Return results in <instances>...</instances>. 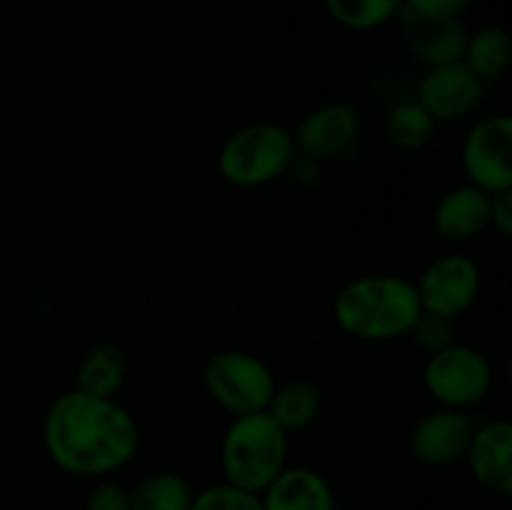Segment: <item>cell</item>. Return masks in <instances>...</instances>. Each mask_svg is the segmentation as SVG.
<instances>
[{
  "label": "cell",
  "mask_w": 512,
  "mask_h": 510,
  "mask_svg": "<svg viewBox=\"0 0 512 510\" xmlns=\"http://www.w3.org/2000/svg\"><path fill=\"white\" fill-rule=\"evenodd\" d=\"M43 445L60 470L103 478L125 468L140 448V430L125 405L73 388L50 403Z\"/></svg>",
  "instance_id": "obj_1"
},
{
  "label": "cell",
  "mask_w": 512,
  "mask_h": 510,
  "mask_svg": "<svg viewBox=\"0 0 512 510\" xmlns=\"http://www.w3.org/2000/svg\"><path fill=\"white\" fill-rule=\"evenodd\" d=\"M423 313L415 283L400 275H363L335 295V323L368 343L405 338Z\"/></svg>",
  "instance_id": "obj_2"
},
{
  "label": "cell",
  "mask_w": 512,
  "mask_h": 510,
  "mask_svg": "<svg viewBox=\"0 0 512 510\" xmlns=\"http://www.w3.org/2000/svg\"><path fill=\"white\" fill-rule=\"evenodd\" d=\"M288 438L268 410L235 415L220 443L225 483L263 493L288 465Z\"/></svg>",
  "instance_id": "obj_3"
},
{
  "label": "cell",
  "mask_w": 512,
  "mask_h": 510,
  "mask_svg": "<svg viewBox=\"0 0 512 510\" xmlns=\"http://www.w3.org/2000/svg\"><path fill=\"white\" fill-rule=\"evenodd\" d=\"M295 153L298 148L288 128L278 123H253L225 140L218 168L220 175L238 188H260L288 173Z\"/></svg>",
  "instance_id": "obj_4"
},
{
  "label": "cell",
  "mask_w": 512,
  "mask_h": 510,
  "mask_svg": "<svg viewBox=\"0 0 512 510\" xmlns=\"http://www.w3.org/2000/svg\"><path fill=\"white\" fill-rule=\"evenodd\" d=\"M203 383L210 400L235 415L258 413L273 398L275 375L270 365L248 350H220L203 368Z\"/></svg>",
  "instance_id": "obj_5"
},
{
  "label": "cell",
  "mask_w": 512,
  "mask_h": 510,
  "mask_svg": "<svg viewBox=\"0 0 512 510\" xmlns=\"http://www.w3.org/2000/svg\"><path fill=\"white\" fill-rule=\"evenodd\" d=\"M423 385L440 408L468 410L485 400L493 385V365L483 350L453 343L428 358Z\"/></svg>",
  "instance_id": "obj_6"
},
{
  "label": "cell",
  "mask_w": 512,
  "mask_h": 510,
  "mask_svg": "<svg viewBox=\"0 0 512 510\" xmlns=\"http://www.w3.org/2000/svg\"><path fill=\"white\" fill-rule=\"evenodd\" d=\"M463 170L485 193L512 188V113L488 115L468 130Z\"/></svg>",
  "instance_id": "obj_7"
},
{
  "label": "cell",
  "mask_w": 512,
  "mask_h": 510,
  "mask_svg": "<svg viewBox=\"0 0 512 510\" xmlns=\"http://www.w3.org/2000/svg\"><path fill=\"white\" fill-rule=\"evenodd\" d=\"M483 275L473 258L460 253L443 255L423 270L415 283L423 310L455 320L473 308L480 295Z\"/></svg>",
  "instance_id": "obj_8"
},
{
  "label": "cell",
  "mask_w": 512,
  "mask_h": 510,
  "mask_svg": "<svg viewBox=\"0 0 512 510\" xmlns=\"http://www.w3.org/2000/svg\"><path fill=\"white\" fill-rule=\"evenodd\" d=\"M485 80H480L463 60L433 65L418 85V103L433 115L435 123H453L475 110L483 98Z\"/></svg>",
  "instance_id": "obj_9"
},
{
  "label": "cell",
  "mask_w": 512,
  "mask_h": 510,
  "mask_svg": "<svg viewBox=\"0 0 512 510\" xmlns=\"http://www.w3.org/2000/svg\"><path fill=\"white\" fill-rule=\"evenodd\" d=\"M473 435L475 423L465 410L438 408L415 423L410 433V453L418 463L443 468L465 460Z\"/></svg>",
  "instance_id": "obj_10"
},
{
  "label": "cell",
  "mask_w": 512,
  "mask_h": 510,
  "mask_svg": "<svg viewBox=\"0 0 512 510\" xmlns=\"http://www.w3.org/2000/svg\"><path fill=\"white\" fill-rule=\"evenodd\" d=\"M360 133V113L350 103H328L310 110L293 133L295 148L308 160H330L345 153Z\"/></svg>",
  "instance_id": "obj_11"
},
{
  "label": "cell",
  "mask_w": 512,
  "mask_h": 510,
  "mask_svg": "<svg viewBox=\"0 0 512 510\" xmlns=\"http://www.w3.org/2000/svg\"><path fill=\"white\" fill-rule=\"evenodd\" d=\"M465 460L485 490L512 495V420H490L475 428Z\"/></svg>",
  "instance_id": "obj_12"
},
{
  "label": "cell",
  "mask_w": 512,
  "mask_h": 510,
  "mask_svg": "<svg viewBox=\"0 0 512 510\" xmlns=\"http://www.w3.org/2000/svg\"><path fill=\"white\" fill-rule=\"evenodd\" d=\"M433 225L440 238L450 243L473 240L490 228V193L473 183L458 185L438 200Z\"/></svg>",
  "instance_id": "obj_13"
},
{
  "label": "cell",
  "mask_w": 512,
  "mask_h": 510,
  "mask_svg": "<svg viewBox=\"0 0 512 510\" xmlns=\"http://www.w3.org/2000/svg\"><path fill=\"white\" fill-rule=\"evenodd\" d=\"M260 500L265 510H335L333 488L308 465H285Z\"/></svg>",
  "instance_id": "obj_14"
},
{
  "label": "cell",
  "mask_w": 512,
  "mask_h": 510,
  "mask_svg": "<svg viewBox=\"0 0 512 510\" xmlns=\"http://www.w3.org/2000/svg\"><path fill=\"white\" fill-rule=\"evenodd\" d=\"M468 30L460 20H420L405 18V38L408 48L423 60L428 68L445 63H458L465 55Z\"/></svg>",
  "instance_id": "obj_15"
},
{
  "label": "cell",
  "mask_w": 512,
  "mask_h": 510,
  "mask_svg": "<svg viewBox=\"0 0 512 510\" xmlns=\"http://www.w3.org/2000/svg\"><path fill=\"white\" fill-rule=\"evenodd\" d=\"M128 375L125 350L115 343H100L85 353L75 373V388L98 398H115Z\"/></svg>",
  "instance_id": "obj_16"
},
{
  "label": "cell",
  "mask_w": 512,
  "mask_h": 510,
  "mask_svg": "<svg viewBox=\"0 0 512 510\" xmlns=\"http://www.w3.org/2000/svg\"><path fill=\"white\" fill-rule=\"evenodd\" d=\"M320 408H323V395H320V388L313 380H288V383L275 388L265 410L290 435L315 423Z\"/></svg>",
  "instance_id": "obj_17"
},
{
  "label": "cell",
  "mask_w": 512,
  "mask_h": 510,
  "mask_svg": "<svg viewBox=\"0 0 512 510\" xmlns=\"http://www.w3.org/2000/svg\"><path fill=\"white\" fill-rule=\"evenodd\" d=\"M195 490L173 470L148 473L130 490V510H190Z\"/></svg>",
  "instance_id": "obj_18"
},
{
  "label": "cell",
  "mask_w": 512,
  "mask_h": 510,
  "mask_svg": "<svg viewBox=\"0 0 512 510\" xmlns=\"http://www.w3.org/2000/svg\"><path fill=\"white\" fill-rule=\"evenodd\" d=\"M463 63L480 80L500 78L512 63V38L508 30L498 28V25H488V28L470 33Z\"/></svg>",
  "instance_id": "obj_19"
},
{
  "label": "cell",
  "mask_w": 512,
  "mask_h": 510,
  "mask_svg": "<svg viewBox=\"0 0 512 510\" xmlns=\"http://www.w3.org/2000/svg\"><path fill=\"white\" fill-rule=\"evenodd\" d=\"M435 128H438V123L418 100L395 105L385 120V135L400 150L425 148L435 138Z\"/></svg>",
  "instance_id": "obj_20"
},
{
  "label": "cell",
  "mask_w": 512,
  "mask_h": 510,
  "mask_svg": "<svg viewBox=\"0 0 512 510\" xmlns=\"http://www.w3.org/2000/svg\"><path fill=\"white\" fill-rule=\"evenodd\" d=\"M330 18L348 30H375L403 13V0H325Z\"/></svg>",
  "instance_id": "obj_21"
},
{
  "label": "cell",
  "mask_w": 512,
  "mask_h": 510,
  "mask_svg": "<svg viewBox=\"0 0 512 510\" xmlns=\"http://www.w3.org/2000/svg\"><path fill=\"white\" fill-rule=\"evenodd\" d=\"M190 510H265V508L258 493L235 488V485L225 483L223 480V483L208 485V488L198 490Z\"/></svg>",
  "instance_id": "obj_22"
},
{
  "label": "cell",
  "mask_w": 512,
  "mask_h": 510,
  "mask_svg": "<svg viewBox=\"0 0 512 510\" xmlns=\"http://www.w3.org/2000/svg\"><path fill=\"white\" fill-rule=\"evenodd\" d=\"M410 338L418 345L420 350H425L428 355L438 353V350L448 348V345L455 343V328L453 320L443 318V315H435L423 310L420 318L415 320V325L410 328Z\"/></svg>",
  "instance_id": "obj_23"
},
{
  "label": "cell",
  "mask_w": 512,
  "mask_h": 510,
  "mask_svg": "<svg viewBox=\"0 0 512 510\" xmlns=\"http://www.w3.org/2000/svg\"><path fill=\"white\" fill-rule=\"evenodd\" d=\"M473 0H403L405 18L420 20H460Z\"/></svg>",
  "instance_id": "obj_24"
},
{
  "label": "cell",
  "mask_w": 512,
  "mask_h": 510,
  "mask_svg": "<svg viewBox=\"0 0 512 510\" xmlns=\"http://www.w3.org/2000/svg\"><path fill=\"white\" fill-rule=\"evenodd\" d=\"M85 510H130V490L113 480H100L85 495Z\"/></svg>",
  "instance_id": "obj_25"
},
{
  "label": "cell",
  "mask_w": 512,
  "mask_h": 510,
  "mask_svg": "<svg viewBox=\"0 0 512 510\" xmlns=\"http://www.w3.org/2000/svg\"><path fill=\"white\" fill-rule=\"evenodd\" d=\"M490 228L512 238V188L490 193Z\"/></svg>",
  "instance_id": "obj_26"
},
{
  "label": "cell",
  "mask_w": 512,
  "mask_h": 510,
  "mask_svg": "<svg viewBox=\"0 0 512 510\" xmlns=\"http://www.w3.org/2000/svg\"><path fill=\"white\" fill-rule=\"evenodd\" d=\"M508 380H510V385H512V355H510V360H508Z\"/></svg>",
  "instance_id": "obj_27"
}]
</instances>
